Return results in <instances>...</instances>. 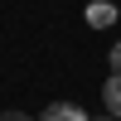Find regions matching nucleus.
Returning a JSON list of instances; mask_svg holds the SVG:
<instances>
[{
	"label": "nucleus",
	"mask_w": 121,
	"mask_h": 121,
	"mask_svg": "<svg viewBox=\"0 0 121 121\" xmlns=\"http://www.w3.org/2000/svg\"><path fill=\"white\" fill-rule=\"evenodd\" d=\"M39 121H92V116H87L78 102H53V107H44Z\"/></svg>",
	"instance_id": "f257e3e1"
},
{
	"label": "nucleus",
	"mask_w": 121,
	"mask_h": 121,
	"mask_svg": "<svg viewBox=\"0 0 121 121\" xmlns=\"http://www.w3.org/2000/svg\"><path fill=\"white\" fill-rule=\"evenodd\" d=\"M102 102H107V116L121 121V73H112V78L102 82Z\"/></svg>",
	"instance_id": "f03ea898"
},
{
	"label": "nucleus",
	"mask_w": 121,
	"mask_h": 121,
	"mask_svg": "<svg viewBox=\"0 0 121 121\" xmlns=\"http://www.w3.org/2000/svg\"><path fill=\"white\" fill-rule=\"evenodd\" d=\"M116 19V5H107V0H97V5H87V24L92 29H107Z\"/></svg>",
	"instance_id": "7ed1b4c3"
},
{
	"label": "nucleus",
	"mask_w": 121,
	"mask_h": 121,
	"mask_svg": "<svg viewBox=\"0 0 121 121\" xmlns=\"http://www.w3.org/2000/svg\"><path fill=\"white\" fill-rule=\"evenodd\" d=\"M107 63H112V73H121V44L112 48V53H107Z\"/></svg>",
	"instance_id": "20e7f679"
},
{
	"label": "nucleus",
	"mask_w": 121,
	"mask_h": 121,
	"mask_svg": "<svg viewBox=\"0 0 121 121\" xmlns=\"http://www.w3.org/2000/svg\"><path fill=\"white\" fill-rule=\"evenodd\" d=\"M0 121H34V116H24V112H0Z\"/></svg>",
	"instance_id": "39448f33"
},
{
	"label": "nucleus",
	"mask_w": 121,
	"mask_h": 121,
	"mask_svg": "<svg viewBox=\"0 0 121 121\" xmlns=\"http://www.w3.org/2000/svg\"><path fill=\"white\" fill-rule=\"evenodd\" d=\"M97 121H116V116H97Z\"/></svg>",
	"instance_id": "423d86ee"
}]
</instances>
